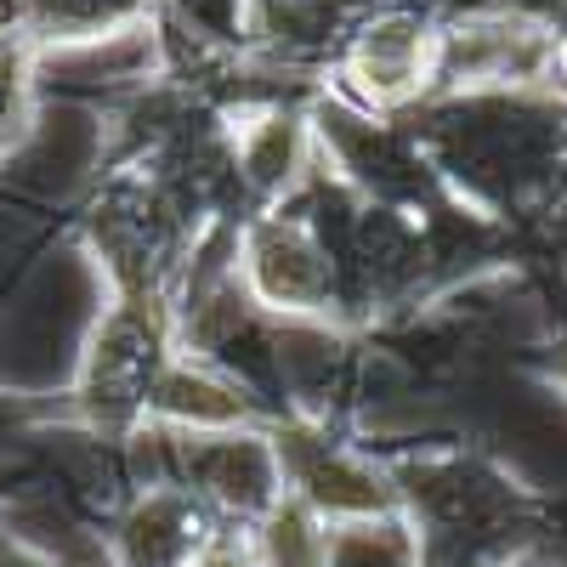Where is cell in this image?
I'll list each match as a JSON object with an SVG mask.
<instances>
[{"label": "cell", "mask_w": 567, "mask_h": 567, "mask_svg": "<svg viewBox=\"0 0 567 567\" xmlns=\"http://www.w3.org/2000/svg\"><path fill=\"white\" fill-rule=\"evenodd\" d=\"M545 374H550V381L567 392V341H556V347H550V358H545Z\"/></svg>", "instance_id": "cell-12"}, {"label": "cell", "mask_w": 567, "mask_h": 567, "mask_svg": "<svg viewBox=\"0 0 567 567\" xmlns=\"http://www.w3.org/2000/svg\"><path fill=\"white\" fill-rule=\"evenodd\" d=\"M210 505L187 488V483H159L148 488L114 528V567H199L216 528H210Z\"/></svg>", "instance_id": "cell-6"}, {"label": "cell", "mask_w": 567, "mask_h": 567, "mask_svg": "<svg viewBox=\"0 0 567 567\" xmlns=\"http://www.w3.org/2000/svg\"><path fill=\"white\" fill-rule=\"evenodd\" d=\"M420 567H488L471 550H437V545H420Z\"/></svg>", "instance_id": "cell-11"}, {"label": "cell", "mask_w": 567, "mask_h": 567, "mask_svg": "<svg viewBox=\"0 0 567 567\" xmlns=\"http://www.w3.org/2000/svg\"><path fill=\"white\" fill-rule=\"evenodd\" d=\"M278 465H284V494L301 499L323 528L363 523V516H398V483L392 465H374L352 443H336L318 420H267Z\"/></svg>", "instance_id": "cell-1"}, {"label": "cell", "mask_w": 567, "mask_h": 567, "mask_svg": "<svg viewBox=\"0 0 567 567\" xmlns=\"http://www.w3.org/2000/svg\"><path fill=\"white\" fill-rule=\"evenodd\" d=\"M182 483L216 516L239 528H261L284 505V465L267 425H227V432H176Z\"/></svg>", "instance_id": "cell-3"}, {"label": "cell", "mask_w": 567, "mask_h": 567, "mask_svg": "<svg viewBox=\"0 0 567 567\" xmlns=\"http://www.w3.org/2000/svg\"><path fill=\"white\" fill-rule=\"evenodd\" d=\"M307 165V125L296 114H256L239 131V171L250 176V187L261 194H284Z\"/></svg>", "instance_id": "cell-8"}, {"label": "cell", "mask_w": 567, "mask_h": 567, "mask_svg": "<svg viewBox=\"0 0 567 567\" xmlns=\"http://www.w3.org/2000/svg\"><path fill=\"white\" fill-rule=\"evenodd\" d=\"M494 567H567L556 550H545V545H523V550H511L505 561H494Z\"/></svg>", "instance_id": "cell-10"}, {"label": "cell", "mask_w": 567, "mask_h": 567, "mask_svg": "<svg viewBox=\"0 0 567 567\" xmlns=\"http://www.w3.org/2000/svg\"><path fill=\"white\" fill-rule=\"evenodd\" d=\"M437 40L420 18L409 12H386L352 34L341 74L352 85V97L363 109H398L409 97H420L425 80H437Z\"/></svg>", "instance_id": "cell-5"}, {"label": "cell", "mask_w": 567, "mask_h": 567, "mask_svg": "<svg viewBox=\"0 0 567 567\" xmlns=\"http://www.w3.org/2000/svg\"><path fill=\"white\" fill-rule=\"evenodd\" d=\"M239 284L250 307L284 318H329L336 307V256L301 216H256L239 233Z\"/></svg>", "instance_id": "cell-4"}, {"label": "cell", "mask_w": 567, "mask_h": 567, "mask_svg": "<svg viewBox=\"0 0 567 567\" xmlns=\"http://www.w3.org/2000/svg\"><path fill=\"white\" fill-rule=\"evenodd\" d=\"M148 425H171V432H227V425H267V414L256 409V398L239 381H227L199 352H171L154 392H148Z\"/></svg>", "instance_id": "cell-7"}, {"label": "cell", "mask_w": 567, "mask_h": 567, "mask_svg": "<svg viewBox=\"0 0 567 567\" xmlns=\"http://www.w3.org/2000/svg\"><path fill=\"white\" fill-rule=\"evenodd\" d=\"M171 358V336L154 296H120L114 312L97 323L80 374V409L109 425V432H131L148 420V392Z\"/></svg>", "instance_id": "cell-2"}, {"label": "cell", "mask_w": 567, "mask_h": 567, "mask_svg": "<svg viewBox=\"0 0 567 567\" xmlns=\"http://www.w3.org/2000/svg\"><path fill=\"white\" fill-rule=\"evenodd\" d=\"M323 567H420V534L409 516H363L323 528Z\"/></svg>", "instance_id": "cell-9"}]
</instances>
